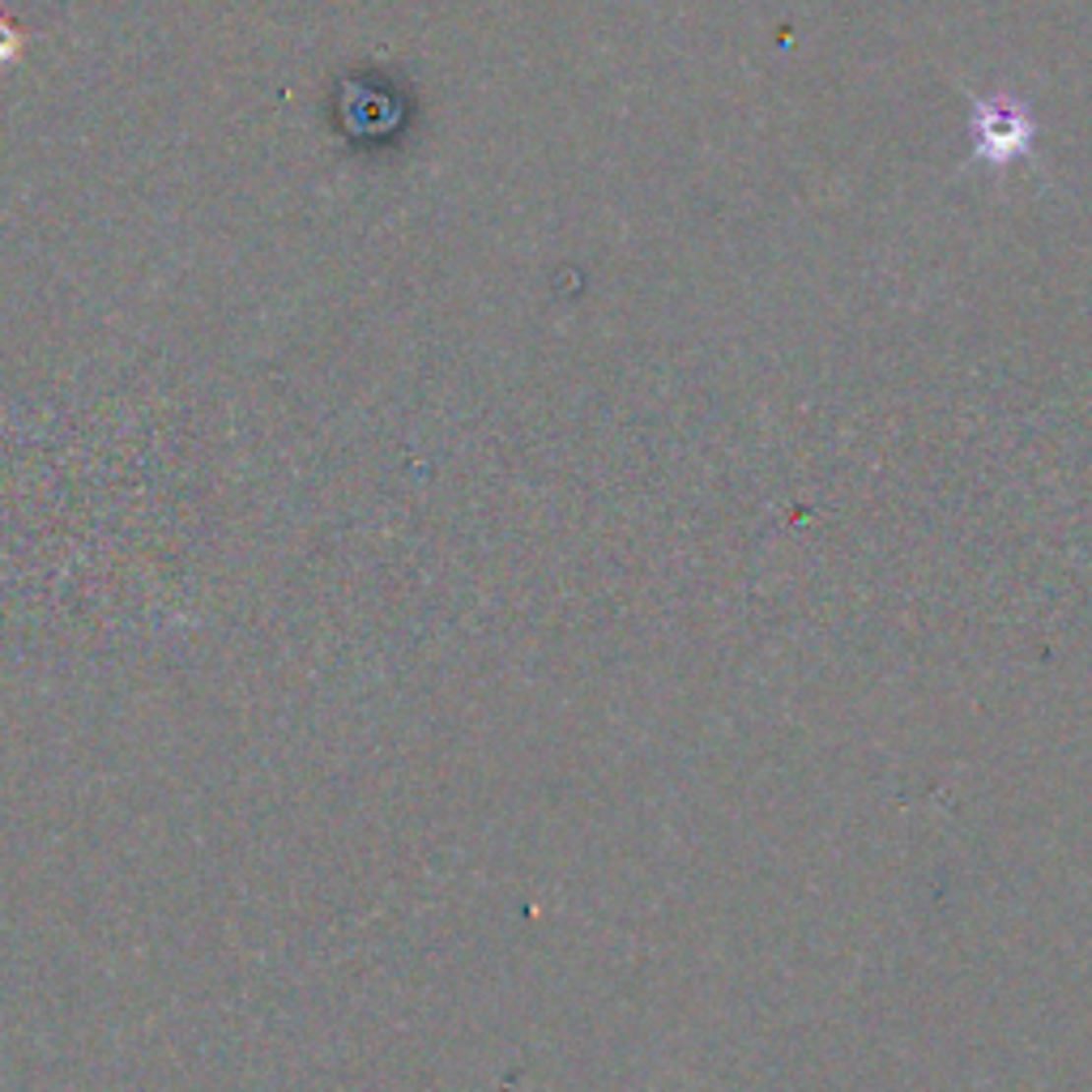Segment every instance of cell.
<instances>
[{
	"label": "cell",
	"mask_w": 1092,
	"mask_h": 1092,
	"mask_svg": "<svg viewBox=\"0 0 1092 1092\" xmlns=\"http://www.w3.org/2000/svg\"><path fill=\"white\" fill-rule=\"evenodd\" d=\"M969 137H973V162L995 166V171H1007L1011 162L1033 159L1037 115L1029 111V102H1020L1016 95L973 98Z\"/></svg>",
	"instance_id": "1"
}]
</instances>
